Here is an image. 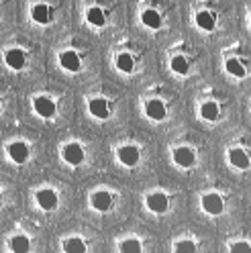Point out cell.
I'll list each match as a JSON object with an SVG mask.
<instances>
[{
	"label": "cell",
	"instance_id": "obj_21",
	"mask_svg": "<svg viewBox=\"0 0 251 253\" xmlns=\"http://www.w3.org/2000/svg\"><path fill=\"white\" fill-rule=\"evenodd\" d=\"M117 66H119L121 72L131 74V72L135 70V59H133V55H129V53H121V55L117 57Z\"/></svg>",
	"mask_w": 251,
	"mask_h": 253
},
{
	"label": "cell",
	"instance_id": "obj_4",
	"mask_svg": "<svg viewBox=\"0 0 251 253\" xmlns=\"http://www.w3.org/2000/svg\"><path fill=\"white\" fill-rule=\"evenodd\" d=\"M64 160L72 166H80L84 162V149L78 143H70L64 147Z\"/></svg>",
	"mask_w": 251,
	"mask_h": 253
},
{
	"label": "cell",
	"instance_id": "obj_24",
	"mask_svg": "<svg viewBox=\"0 0 251 253\" xmlns=\"http://www.w3.org/2000/svg\"><path fill=\"white\" fill-rule=\"evenodd\" d=\"M227 72L235 78H243L245 76V68H243V63L239 59H229L227 61Z\"/></svg>",
	"mask_w": 251,
	"mask_h": 253
},
{
	"label": "cell",
	"instance_id": "obj_20",
	"mask_svg": "<svg viewBox=\"0 0 251 253\" xmlns=\"http://www.w3.org/2000/svg\"><path fill=\"white\" fill-rule=\"evenodd\" d=\"M64 251L66 253H86V243L80 239V237H72L64 243Z\"/></svg>",
	"mask_w": 251,
	"mask_h": 253
},
{
	"label": "cell",
	"instance_id": "obj_16",
	"mask_svg": "<svg viewBox=\"0 0 251 253\" xmlns=\"http://www.w3.org/2000/svg\"><path fill=\"white\" fill-rule=\"evenodd\" d=\"M196 25H198L202 31H212L214 25H216V19H214V14H212V12L202 10V12L196 14Z\"/></svg>",
	"mask_w": 251,
	"mask_h": 253
},
{
	"label": "cell",
	"instance_id": "obj_9",
	"mask_svg": "<svg viewBox=\"0 0 251 253\" xmlns=\"http://www.w3.org/2000/svg\"><path fill=\"white\" fill-rule=\"evenodd\" d=\"M174 162L180 166V168H192L194 162H196V157L192 153V149H188V147H178L174 151Z\"/></svg>",
	"mask_w": 251,
	"mask_h": 253
},
{
	"label": "cell",
	"instance_id": "obj_8",
	"mask_svg": "<svg viewBox=\"0 0 251 253\" xmlns=\"http://www.w3.org/2000/svg\"><path fill=\"white\" fill-rule=\"evenodd\" d=\"M59 63H61V68L68 70V72H78L80 70V55H78L76 51H64L59 55Z\"/></svg>",
	"mask_w": 251,
	"mask_h": 253
},
{
	"label": "cell",
	"instance_id": "obj_12",
	"mask_svg": "<svg viewBox=\"0 0 251 253\" xmlns=\"http://www.w3.org/2000/svg\"><path fill=\"white\" fill-rule=\"evenodd\" d=\"M4 59H6V66L12 68V70H23L25 61H27V57H25V53L21 49H8Z\"/></svg>",
	"mask_w": 251,
	"mask_h": 253
},
{
	"label": "cell",
	"instance_id": "obj_27",
	"mask_svg": "<svg viewBox=\"0 0 251 253\" xmlns=\"http://www.w3.org/2000/svg\"><path fill=\"white\" fill-rule=\"evenodd\" d=\"M231 253H251V247L247 241H239L231 245Z\"/></svg>",
	"mask_w": 251,
	"mask_h": 253
},
{
	"label": "cell",
	"instance_id": "obj_25",
	"mask_svg": "<svg viewBox=\"0 0 251 253\" xmlns=\"http://www.w3.org/2000/svg\"><path fill=\"white\" fill-rule=\"evenodd\" d=\"M121 253H141V241L137 239H127L121 243Z\"/></svg>",
	"mask_w": 251,
	"mask_h": 253
},
{
	"label": "cell",
	"instance_id": "obj_22",
	"mask_svg": "<svg viewBox=\"0 0 251 253\" xmlns=\"http://www.w3.org/2000/svg\"><path fill=\"white\" fill-rule=\"evenodd\" d=\"M200 115L207 121H216L218 119V104L216 102H205L200 108Z\"/></svg>",
	"mask_w": 251,
	"mask_h": 253
},
{
	"label": "cell",
	"instance_id": "obj_13",
	"mask_svg": "<svg viewBox=\"0 0 251 253\" xmlns=\"http://www.w3.org/2000/svg\"><path fill=\"white\" fill-rule=\"evenodd\" d=\"M90 113L96 119H108V115H111V110H108V102L104 98L90 100Z\"/></svg>",
	"mask_w": 251,
	"mask_h": 253
},
{
	"label": "cell",
	"instance_id": "obj_17",
	"mask_svg": "<svg viewBox=\"0 0 251 253\" xmlns=\"http://www.w3.org/2000/svg\"><path fill=\"white\" fill-rule=\"evenodd\" d=\"M29 249H31V241L25 235H17L10 239V251L12 253H29Z\"/></svg>",
	"mask_w": 251,
	"mask_h": 253
},
{
	"label": "cell",
	"instance_id": "obj_10",
	"mask_svg": "<svg viewBox=\"0 0 251 253\" xmlns=\"http://www.w3.org/2000/svg\"><path fill=\"white\" fill-rule=\"evenodd\" d=\"M53 19V8L47 4H35L33 6V21L39 25H47Z\"/></svg>",
	"mask_w": 251,
	"mask_h": 253
},
{
	"label": "cell",
	"instance_id": "obj_1",
	"mask_svg": "<svg viewBox=\"0 0 251 253\" xmlns=\"http://www.w3.org/2000/svg\"><path fill=\"white\" fill-rule=\"evenodd\" d=\"M33 106H35V113L43 119H51L55 115V102L47 96H37L33 100Z\"/></svg>",
	"mask_w": 251,
	"mask_h": 253
},
{
	"label": "cell",
	"instance_id": "obj_3",
	"mask_svg": "<svg viewBox=\"0 0 251 253\" xmlns=\"http://www.w3.org/2000/svg\"><path fill=\"white\" fill-rule=\"evenodd\" d=\"M145 202H147V209H149L151 212H158V214L166 212V211H167V207H169L167 196H166V194H162V192H153V194H149Z\"/></svg>",
	"mask_w": 251,
	"mask_h": 253
},
{
	"label": "cell",
	"instance_id": "obj_14",
	"mask_svg": "<svg viewBox=\"0 0 251 253\" xmlns=\"http://www.w3.org/2000/svg\"><path fill=\"white\" fill-rule=\"evenodd\" d=\"M111 204H113V196L108 194V192H96V194L92 196V207L96 209V211H100V212L111 209Z\"/></svg>",
	"mask_w": 251,
	"mask_h": 253
},
{
	"label": "cell",
	"instance_id": "obj_6",
	"mask_svg": "<svg viewBox=\"0 0 251 253\" xmlns=\"http://www.w3.org/2000/svg\"><path fill=\"white\" fill-rule=\"evenodd\" d=\"M37 202H39V207L43 211H51V209L57 207V194L53 192V190H49V188L39 190V192H37Z\"/></svg>",
	"mask_w": 251,
	"mask_h": 253
},
{
	"label": "cell",
	"instance_id": "obj_7",
	"mask_svg": "<svg viewBox=\"0 0 251 253\" xmlns=\"http://www.w3.org/2000/svg\"><path fill=\"white\" fill-rule=\"evenodd\" d=\"M145 113H147V117L149 119H153V121H164L166 119V115H167V110H166V104L162 102V100H149L147 104H145Z\"/></svg>",
	"mask_w": 251,
	"mask_h": 253
},
{
	"label": "cell",
	"instance_id": "obj_15",
	"mask_svg": "<svg viewBox=\"0 0 251 253\" xmlns=\"http://www.w3.org/2000/svg\"><path fill=\"white\" fill-rule=\"evenodd\" d=\"M229 162L235 166V168H239V169H247L249 168V157L243 149H231L229 151Z\"/></svg>",
	"mask_w": 251,
	"mask_h": 253
},
{
	"label": "cell",
	"instance_id": "obj_2",
	"mask_svg": "<svg viewBox=\"0 0 251 253\" xmlns=\"http://www.w3.org/2000/svg\"><path fill=\"white\" fill-rule=\"evenodd\" d=\"M202 209H205L209 214L216 216V214L223 212L225 202H223V198L218 194H207V196H202Z\"/></svg>",
	"mask_w": 251,
	"mask_h": 253
},
{
	"label": "cell",
	"instance_id": "obj_19",
	"mask_svg": "<svg viewBox=\"0 0 251 253\" xmlns=\"http://www.w3.org/2000/svg\"><path fill=\"white\" fill-rule=\"evenodd\" d=\"M86 19H88V23H90V25H94V27H102V25L106 23L104 10H102V8H98V6H92V8L86 12Z\"/></svg>",
	"mask_w": 251,
	"mask_h": 253
},
{
	"label": "cell",
	"instance_id": "obj_28",
	"mask_svg": "<svg viewBox=\"0 0 251 253\" xmlns=\"http://www.w3.org/2000/svg\"><path fill=\"white\" fill-rule=\"evenodd\" d=\"M0 204H2V192H0Z\"/></svg>",
	"mask_w": 251,
	"mask_h": 253
},
{
	"label": "cell",
	"instance_id": "obj_23",
	"mask_svg": "<svg viewBox=\"0 0 251 253\" xmlns=\"http://www.w3.org/2000/svg\"><path fill=\"white\" fill-rule=\"evenodd\" d=\"M188 59L184 57V55H176L174 59H171V70H174L176 74H180V76H186L188 74Z\"/></svg>",
	"mask_w": 251,
	"mask_h": 253
},
{
	"label": "cell",
	"instance_id": "obj_26",
	"mask_svg": "<svg viewBox=\"0 0 251 253\" xmlns=\"http://www.w3.org/2000/svg\"><path fill=\"white\" fill-rule=\"evenodd\" d=\"M176 253H196V245L192 241H180L176 245Z\"/></svg>",
	"mask_w": 251,
	"mask_h": 253
},
{
	"label": "cell",
	"instance_id": "obj_11",
	"mask_svg": "<svg viewBox=\"0 0 251 253\" xmlns=\"http://www.w3.org/2000/svg\"><path fill=\"white\" fill-rule=\"evenodd\" d=\"M8 155H10V160L14 164H23V162H27V157H29V147L25 143H21V141H17V143L8 145Z\"/></svg>",
	"mask_w": 251,
	"mask_h": 253
},
{
	"label": "cell",
	"instance_id": "obj_5",
	"mask_svg": "<svg viewBox=\"0 0 251 253\" xmlns=\"http://www.w3.org/2000/svg\"><path fill=\"white\" fill-rule=\"evenodd\" d=\"M119 160H121L123 166H127V168L137 166V162H139V149H137L135 145H125V147H121V149H119Z\"/></svg>",
	"mask_w": 251,
	"mask_h": 253
},
{
	"label": "cell",
	"instance_id": "obj_18",
	"mask_svg": "<svg viewBox=\"0 0 251 253\" xmlns=\"http://www.w3.org/2000/svg\"><path fill=\"white\" fill-rule=\"evenodd\" d=\"M141 21H143V25L149 27V29H160V27H162V17H160V12H158V10H151V8L141 14Z\"/></svg>",
	"mask_w": 251,
	"mask_h": 253
}]
</instances>
